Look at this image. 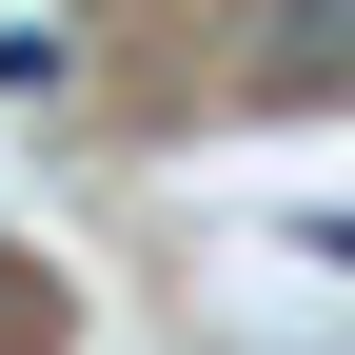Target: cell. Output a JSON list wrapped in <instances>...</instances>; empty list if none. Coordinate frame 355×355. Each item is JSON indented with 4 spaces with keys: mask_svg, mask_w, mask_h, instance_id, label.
Instances as JSON below:
<instances>
[{
    "mask_svg": "<svg viewBox=\"0 0 355 355\" xmlns=\"http://www.w3.org/2000/svg\"><path fill=\"white\" fill-rule=\"evenodd\" d=\"M79 79V20H0V99H60Z\"/></svg>",
    "mask_w": 355,
    "mask_h": 355,
    "instance_id": "obj_2",
    "label": "cell"
},
{
    "mask_svg": "<svg viewBox=\"0 0 355 355\" xmlns=\"http://www.w3.org/2000/svg\"><path fill=\"white\" fill-rule=\"evenodd\" d=\"M316 257H336V277H355V217H316Z\"/></svg>",
    "mask_w": 355,
    "mask_h": 355,
    "instance_id": "obj_3",
    "label": "cell"
},
{
    "mask_svg": "<svg viewBox=\"0 0 355 355\" xmlns=\"http://www.w3.org/2000/svg\"><path fill=\"white\" fill-rule=\"evenodd\" d=\"M316 99H355V0H277L257 20V119H316Z\"/></svg>",
    "mask_w": 355,
    "mask_h": 355,
    "instance_id": "obj_1",
    "label": "cell"
},
{
    "mask_svg": "<svg viewBox=\"0 0 355 355\" xmlns=\"http://www.w3.org/2000/svg\"><path fill=\"white\" fill-rule=\"evenodd\" d=\"M0 316H20V277H0Z\"/></svg>",
    "mask_w": 355,
    "mask_h": 355,
    "instance_id": "obj_4",
    "label": "cell"
}]
</instances>
